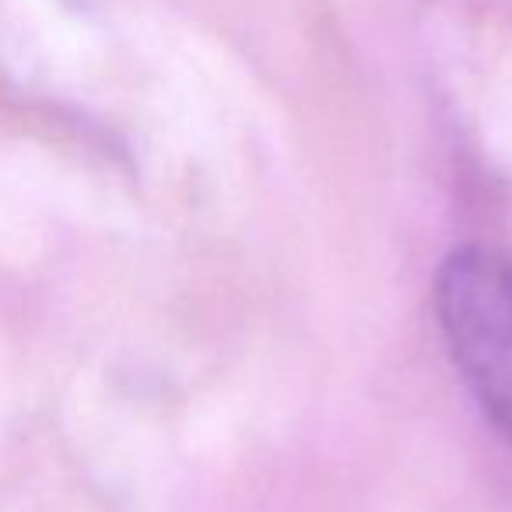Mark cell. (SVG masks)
I'll list each match as a JSON object with an SVG mask.
<instances>
[{
    "instance_id": "6da1fadb",
    "label": "cell",
    "mask_w": 512,
    "mask_h": 512,
    "mask_svg": "<svg viewBox=\"0 0 512 512\" xmlns=\"http://www.w3.org/2000/svg\"><path fill=\"white\" fill-rule=\"evenodd\" d=\"M435 313L467 390L512 446V260L488 246L453 249L435 278Z\"/></svg>"
}]
</instances>
